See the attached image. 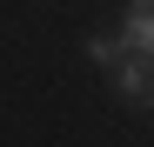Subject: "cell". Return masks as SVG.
Returning <instances> with one entry per match:
<instances>
[{
	"instance_id": "1",
	"label": "cell",
	"mask_w": 154,
	"mask_h": 147,
	"mask_svg": "<svg viewBox=\"0 0 154 147\" xmlns=\"http://www.w3.org/2000/svg\"><path fill=\"white\" fill-rule=\"evenodd\" d=\"M114 87H121V100H134V107H147L154 114V54H127L114 60Z\"/></svg>"
},
{
	"instance_id": "3",
	"label": "cell",
	"mask_w": 154,
	"mask_h": 147,
	"mask_svg": "<svg viewBox=\"0 0 154 147\" xmlns=\"http://www.w3.org/2000/svg\"><path fill=\"white\" fill-rule=\"evenodd\" d=\"M121 54H127V40H100V34L87 40V60H94V67H107V74H114V60H121Z\"/></svg>"
},
{
	"instance_id": "2",
	"label": "cell",
	"mask_w": 154,
	"mask_h": 147,
	"mask_svg": "<svg viewBox=\"0 0 154 147\" xmlns=\"http://www.w3.org/2000/svg\"><path fill=\"white\" fill-rule=\"evenodd\" d=\"M121 40L134 47V54H154V0H127V14H121Z\"/></svg>"
}]
</instances>
